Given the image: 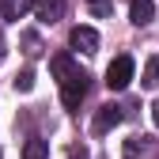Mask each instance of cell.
<instances>
[{
  "instance_id": "cell-1",
  "label": "cell",
  "mask_w": 159,
  "mask_h": 159,
  "mask_svg": "<svg viewBox=\"0 0 159 159\" xmlns=\"http://www.w3.org/2000/svg\"><path fill=\"white\" fill-rule=\"evenodd\" d=\"M87 72H72L68 80H61V102L65 110H80V102L87 98Z\"/></svg>"
},
{
  "instance_id": "cell-2",
  "label": "cell",
  "mask_w": 159,
  "mask_h": 159,
  "mask_svg": "<svg viewBox=\"0 0 159 159\" xmlns=\"http://www.w3.org/2000/svg\"><path fill=\"white\" fill-rule=\"evenodd\" d=\"M129 80H133V57L121 53V57H114L110 68H106V87H110V91H125Z\"/></svg>"
},
{
  "instance_id": "cell-3",
  "label": "cell",
  "mask_w": 159,
  "mask_h": 159,
  "mask_svg": "<svg viewBox=\"0 0 159 159\" xmlns=\"http://www.w3.org/2000/svg\"><path fill=\"white\" fill-rule=\"evenodd\" d=\"M121 117H125V110L121 106H114V102H106L102 110L95 114V121H91V129H95V136H106L114 125H121Z\"/></svg>"
},
{
  "instance_id": "cell-4",
  "label": "cell",
  "mask_w": 159,
  "mask_h": 159,
  "mask_svg": "<svg viewBox=\"0 0 159 159\" xmlns=\"http://www.w3.org/2000/svg\"><path fill=\"white\" fill-rule=\"evenodd\" d=\"M30 8L38 15V23H46V27H53V23L65 19V0H34Z\"/></svg>"
},
{
  "instance_id": "cell-5",
  "label": "cell",
  "mask_w": 159,
  "mask_h": 159,
  "mask_svg": "<svg viewBox=\"0 0 159 159\" xmlns=\"http://www.w3.org/2000/svg\"><path fill=\"white\" fill-rule=\"evenodd\" d=\"M68 46H72V49H80V53H98V34H95L91 27H72Z\"/></svg>"
},
{
  "instance_id": "cell-6",
  "label": "cell",
  "mask_w": 159,
  "mask_h": 159,
  "mask_svg": "<svg viewBox=\"0 0 159 159\" xmlns=\"http://www.w3.org/2000/svg\"><path fill=\"white\" fill-rule=\"evenodd\" d=\"M152 152H155L152 136H129V140H125V159H148Z\"/></svg>"
},
{
  "instance_id": "cell-7",
  "label": "cell",
  "mask_w": 159,
  "mask_h": 159,
  "mask_svg": "<svg viewBox=\"0 0 159 159\" xmlns=\"http://www.w3.org/2000/svg\"><path fill=\"white\" fill-rule=\"evenodd\" d=\"M129 11H133V23L136 27H144V23L155 19V4H152V0H129Z\"/></svg>"
},
{
  "instance_id": "cell-8",
  "label": "cell",
  "mask_w": 159,
  "mask_h": 159,
  "mask_svg": "<svg viewBox=\"0 0 159 159\" xmlns=\"http://www.w3.org/2000/svg\"><path fill=\"white\" fill-rule=\"evenodd\" d=\"M34 0H0V19H23Z\"/></svg>"
},
{
  "instance_id": "cell-9",
  "label": "cell",
  "mask_w": 159,
  "mask_h": 159,
  "mask_svg": "<svg viewBox=\"0 0 159 159\" xmlns=\"http://www.w3.org/2000/svg\"><path fill=\"white\" fill-rule=\"evenodd\" d=\"M49 68H53V76H57V80H68L72 72H80V68H76V61H72V57H68V53H57Z\"/></svg>"
},
{
  "instance_id": "cell-10",
  "label": "cell",
  "mask_w": 159,
  "mask_h": 159,
  "mask_svg": "<svg viewBox=\"0 0 159 159\" xmlns=\"http://www.w3.org/2000/svg\"><path fill=\"white\" fill-rule=\"evenodd\" d=\"M23 159H49V140H27L23 144Z\"/></svg>"
},
{
  "instance_id": "cell-11",
  "label": "cell",
  "mask_w": 159,
  "mask_h": 159,
  "mask_svg": "<svg viewBox=\"0 0 159 159\" xmlns=\"http://www.w3.org/2000/svg\"><path fill=\"white\" fill-rule=\"evenodd\" d=\"M140 84H144L148 91H155V87H159V53H155L152 61L144 65V76H140Z\"/></svg>"
},
{
  "instance_id": "cell-12",
  "label": "cell",
  "mask_w": 159,
  "mask_h": 159,
  "mask_svg": "<svg viewBox=\"0 0 159 159\" xmlns=\"http://www.w3.org/2000/svg\"><path fill=\"white\" fill-rule=\"evenodd\" d=\"M15 91H23V95L34 91V72H30V68H23V72L15 76Z\"/></svg>"
},
{
  "instance_id": "cell-13",
  "label": "cell",
  "mask_w": 159,
  "mask_h": 159,
  "mask_svg": "<svg viewBox=\"0 0 159 159\" xmlns=\"http://www.w3.org/2000/svg\"><path fill=\"white\" fill-rule=\"evenodd\" d=\"M23 46H27L23 49L27 57H38V53H42V38H38V34H23Z\"/></svg>"
},
{
  "instance_id": "cell-14",
  "label": "cell",
  "mask_w": 159,
  "mask_h": 159,
  "mask_svg": "<svg viewBox=\"0 0 159 159\" xmlns=\"http://www.w3.org/2000/svg\"><path fill=\"white\" fill-rule=\"evenodd\" d=\"M68 159H87V148H72V152H68Z\"/></svg>"
},
{
  "instance_id": "cell-15",
  "label": "cell",
  "mask_w": 159,
  "mask_h": 159,
  "mask_svg": "<svg viewBox=\"0 0 159 159\" xmlns=\"http://www.w3.org/2000/svg\"><path fill=\"white\" fill-rule=\"evenodd\" d=\"M152 121H155V129H159V102L152 106Z\"/></svg>"
},
{
  "instance_id": "cell-16",
  "label": "cell",
  "mask_w": 159,
  "mask_h": 159,
  "mask_svg": "<svg viewBox=\"0 0 159 159\" xmlns=\"http://www.w3.org/2000/svg\"><path fill=\"white\" fill-rule=\"evenodd\" d=\"M0 57H4V38H0Z\"/></svg>"
},
{
  "instance_id": "cell-17",
  "label": "cell",
  "mask_w": 159,
  "mask_h": 159,
  "mask_svg": "<svg viewBox=\"0 0 159 159\" xmlns=\"http://www.w3.org/2000/svg\"><path fill=\"white\" fill-rule=\"evenodd\" d=\"M91 4H98V0H91Z\"/></svg>"
}]
</instances>
